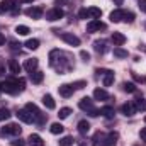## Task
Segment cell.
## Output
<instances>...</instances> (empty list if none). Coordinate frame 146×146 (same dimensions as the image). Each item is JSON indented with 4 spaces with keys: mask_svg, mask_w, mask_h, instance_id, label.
<instances>
[{
    "mask_svg": "<svg viewBox=\"0 0 146 146\" xmlns=\"http://www.w3.org/2000/svg\"><path fill=\"white\" fill-rule=\"evenodd\" d=\"M26 48H27V49H37V48H39V41H37V39H27Z\"/></svg>",
    "mask_w": 146,
    "mask_h": 146,
    "instance_id": "obj_30",
    "label": "cell"
},
{
    "mask_svg": "<svg viewBox=\"0 0 146 146\" xmlns=\"http://www.w3.org/2000/svg\"><path fill=\"white\" fill-rule=\"evenodd\" d=\"M26 110H29V112H31V114L34 115V119L41 115V112H39V109H37L36 104H31V102H29V104H26Z\"/></svg>",
    "mask_w": 146,
    "mask_h": 146,
    "instance_id": "obj_23",
    "label": "cell"
},
{
    "mask_svg": "<svg viewBox=\"0 0 146 146\" xmlns=\"http://www.w3.org/2000/svg\"><path fill=\"white\" fill-rule=\"evenodd\" d=\"M78 131H80V134H87L90 131V124L87 121H80L78 122Z\"/></svg>",
    "mask_w": 146,
    "mask_h": 146,
    "instance_id": "obj_25",
    "label": "cell"
},
{
    "mask_svg": "<svg viewBox=\"0 0 146 146\" xmlns=\"http://www.w3.org/2000/svg\"><path fill=\"white\" fill-rule=\"evenodd\" d=\"M2 44H5V37L0 34V46H2Z\"/></svg>",
    "mask_w": 146,
    "mask_h": 146,
    "instance_id": "obj_45",
    "label": "cell"
},
{
    "mask_svg": "<svg viewBox=\"0 0 146 146\" xmlns=\"http://www.w3.org/2000/svg\"><path fill=\"white\" fill-rule=\"evenodd\" d=\"M63 126L60 124V122H54V124H51V127H49V131H51V134H61L63 133Z\"/></svg>",
    "mask_w": 146,
    "mask_h": 146,
    "instance_id": "obj_26",
    "label": "cell"
},
{
    "mask_svg": "<svg viewBox=\"0 0 146 146\" xmlns=\"http://www.w3.org/2000/svg\"><path fill=\"white\" fill-rule=\"evenodd\" d=\"M110 39H112V42H114L115 46H122V44L126 42V36L121 34V33H112Z\"/></svg>",
    "mask_w": 146,
    "mask_h": 146,
    "instance_id": "obj_12",
    "label": "cell"
},
{
    "mask_svg": "<svg viewBox=\"0 0 146 146\" xmlns=\"http://www.w3.org/2000/svg\"><path fill=\"white\" fill-rule=\"evenodd\" d=\"M0 92L10 94V95H15L17 92H21L19 87H17V80H15V78H10V80L2 82V83H0Z\"/></svg>",
    "mask_w": 146,
    "mask_h": 146,
    "instance_id": "obj_1",
    "label": "cell"
},
{
    "mask_svg": "<svg viewBox=\"0 0 146 146\" xmlns=\"http://www.w3.org/2000/svg\"><path fill=\"white\" fill-rule=\"evenodd\" d=\"M122 2H124V0H114V3H115V5H122Z\"/></svg>",
    "mask_w": 146,
    "mask_h": 146,
    "instance_id": "obj_46",
    "label": "cell"
},
{
    "mask_svg": "<svg viewBox=\"0 0 146 146\" xmlns=\"http://www.w3.org/2000/svg\"><path fill=\"white\" fill-rule=\"evenodd\" d=\"M63 15H65V12H63L61 9H58V7H56V9H51V10L46 14V19L53 22V21H58V19H61Z\"/></svg>",
    "mask_w": 146,
    "mask_h": 146,
    "instance_id": "obj_6",
    "label": "cell"
},
{
    "mask_svg": "<svg viewBox=\"0 0 146 146\" xmlns=\"http://www.w3.org/2000/svg\"><path fill=\"white\" fill-rule=\"evenodd\" d=\"M106 76H104V85L106 87H110L112 83H114V72H110V70H106L104 73Z\"/></svg>",
    "mask_w": 146,
    "mask_h": 146,
    "instance_id": "obj_21",
    "label": "cell"
},
{
    "mask_svg": "<svg viewBox=\"0 0 146 146\" xmlns=\"http://www.w3.org/2000/svg\"><path fill=\"white\" fill-rule=\"evenodd\" d=\"M80 56H82V60H83L85 63H88V61H90V54H88L87 51H80Z\"/></svg>",
    "mask_w": 146,
    "mask_h": 146,
    "instance_id": "obj_37",
    "label": "cell"
},
{
    "mask_svg": "<svg viewBox=\"0 0 146 146\" xmlns=\"http://www.w3.org/2000/svg\"><path fill=\"white\" fill-rule=\"evenodd\" d=\"M5 10H3V7H2V3H0V14H3Z\"/></svg>",
    "mask_w": 146,
    "mask_h": 146,
    "instance_id": "obj_47",
    "label": "cell"
},
{
    "mask_svg": "<svg viewBox=\"0 0 146 146\" xmlns=\"http://www.w3.org/2000/svg\"><path fill=\"white\" fill-rule=\"evenodd\" d=\"M139 136H141V139H143V141H146V127H143V129H141Z\"/></svg>",
    "mask_w": 146,
    "mask_h": 146,
    "instance_id": "obj_43",
    "label": "cell"
},
{
    "mask_svg": "<svg viewBox=\"0 0 146 146\" xmlns=\"http://www.w3.org/2000/svg\"><path fill=\"white\" fill-rule=\"evenodd\" d=\"M139 10L146 14V0H139Z\"/></svg>",
    "mask_w": 146,
    "mask_h": 146,
    "instance_id": "obj_41",
    "label": "cell"
},
{
    "mask_svg": "<svg viewBox=\"0 0 146 146\" xmlns=\"http://www.w3.org/2000/svg\"><path fill=\"white\" fill-rule=\"evenodd\" d=\"M133 78H134L136 82H141V83L146 82V76H141V75H138V73H133Z\"/></svg>",
    "mask_w": 146,
    "mask_h": 146,
    "instance_id": "obj_38",
    "label": "cell"
},
{
    "mask_svg": "<svg viewBox=\"0 0 146 146\" xmlns=\"http://www.w3.org/2000/svg\"><path fill=\"white\" fill-rule=\"evenodd\" d=\"M42 104H44V106H46L49 110H53L54 107H56V102L53 100V97H51L49 94H46V95L42 97Z\"/></svg>",
    "mask_w": 146,
    "mask_h": 146,
    "instance_id": "obj_17",
    "label": "cell"
},
{
    "mask_svg": "<svg viewBox=\"0 0 146 146\" xmlns=\"http://www.w3.org/2000/svg\"><path fill=\"white\" fill-rule=\"evenodd\" d=\"M3 73H5V63H3V61H0V76H2Z\"/></svg>",
    "mask_w": 146,
    "mask_h": 146,
    "instance_id": "obj_44",
    "label": "cell"
},
{
    "mask_svg": "<svg viewBox=\"0 0 146 146\" xmlns=\"http://www.w3.org/2000/svg\"><path fill=\"white\" fill-rule=\"evenodd\" d=\"M60 37H61L66 44H70V46H80V39L75 36V34H72V33H61Z\"/></svg>",
    "mask_w": 146,
    "mask_h": 146,
    "instance_id": "obj_4",
    "label": "cell"
},
{
    "mask_svg": "<svg viewBox=\"0 0 146 146\" xmlns=\"http://www.w3.org/2000/svg\"><path fill=\"white\" fill-rule=\"evenodd\" d=\"M10 145H12V146H26V141H24V139H21V138H15L14 141H10Z\"/></svg>",
    "mask_w": 146,
    "mask_h": 146,
    "instance_id": "obj_36",
    "label": "cell"
},
{
    "mask_svg": "<svg viewBox=\"0 0 146 146\" xmlns=\"http://www.w3.org/2000/svg\"><path fill=\"white\" fill-rule=\"evenodd\" d=\"M15 33H17L19 36H27L31 31H29V27H27V26H17V27H15Z\"/></svg>",
    "mask_w": 146,
    "mask_h": 146,
    "instance_id": "obj_28",
    "label": "cell"
},
{
    "mask_svg": "<svg viewBox=\"0 0 146 146\" xmlns=\"http://www.w3.org/2000/svg\"><path fill=\"white\" fill-rule=\"evenodd\" d=\"M94 99L95 100H107L109 99V94L104 88H95L94 90Z\"/></svg>",
    "mask_w": 146,
    "mask_h": 146,
    "instance_id": "obj_14",
    "label": "cell"
},
{
    "mask_svg": "<svg viewBox=\"0 0 146 146\" xmlns=\"http://www.w3.org/2000/svg\"><path fill=\"white\" fill-rule=\"evenodd\" d=\"M26 15L31 17V19H41L42 9L41 7H29V9H26Z\"/></svg>",
    "mask_w": 146,
    "mask_h": 146,
    "instance_id": "obj_7",
    "label": "cell"
},
{
    "mask_svg": "<svg viewBox=\"0 0 146 146\" xmlns=\"http://www.w3.org/2000/svg\"><path fill=\"white\" fill-rule=\"evenodd\" d=\"M58 92H60V95H61V97L68 99V97H72V95H73V85H68V83H65V85H60Z\"/></svg>",
    "mask_w": 146,
    "mask_h": 146,
    "instance_id": "obj_8",
    "label": "cell"
},
{
    "mask_svg": "<svg viewBox=\"0 0 146 146\" xmlns=\"http://www.w3.org/2000/svg\"><path fill=\"white\" fill-rule=\"evenodd\" d=\"M37 65H39L37 58H31V60H26V63H24V68H26L29 73H33V72H36Z\"/></svg>",
    "mask_w": 146,
    "mask_h": 146,
    "instance_id": "obj_11",
    "label": "cell"
},
{
    "mask_svg": "<svg viewBox=\"0 0 146 146\" xmlns=\"http://www.w3.org/2000/svg\"><path fill=\"white\" fill-rule=\"evenodd\" d=\"M114 54L117 58H127V51L122 49V48H114Z\"/></svg>",
    "mask_w": 146,
    "mask_h": 146,
    "instance_id": "obj_32",
    "label": "cell"
},
{
    "mask_svg": "<svg viewBox=\"0 0 146 146\" xmlns=\"http://www.w3.org/2000/svg\"><path fill=\"white\" fill-rule=\"evenodd\" d=\"M70 114H72V109L70 107H63V109H60V112H58V117L60 119H66Z\"/></svg>",
    "mask_w": 146,
    "mask_h": 146,
    "instance_id": "obj_31",
    "label": "cell"
},
{
    "mask_svg": "<svg viewBox=\"0 0 146 146\" xmlns=\"http://www.w3.org/2000/svg\"><path fill=\"white\" fill-rule=\"evenodd\" d=\"M17 119L19 121H22V122H26V124H31V122H34L36 119H34V115L29 112V110H26V109H21V110H17Z\"/></svg>",
    "mask_w": 146,
    "mask_h": 146,
    "instance_id": "obj_3",
    "label": "cell"
},
{
    "mask_svg": "<svg viewBox=\"0 0 146 146\" xmlns=\"http://www.w3.org/2000/svg\"><path fill=\"white\" fill-rule=\"evenodd\" d=\"M145 122H146V115H145Z\"/></svg>",
    "mask_w": 146,
    "mask_h": 146,
    "instance_id": "obj_49",
    "label": "cell"
},
{
    "mask_svg": "<svg viewBox=\"0 0 146 146\" xmlns=\"http://www.w3.org/2000/svg\"><path fill=\"white\" fill-rule=\"evenodd\" d=\"M27 143H29V146H44V141H42V138L39 134H31Z\"/></svg>",
    "mask_w": 146,
    "mask_h": 146,
    "instance_id": "obj_13",
    "label": "cell"
},
{
    "mask_svg": "<svg viewBox=\"0 0 146 146\" xmlns=\"http://www.w3.org/2000/svg\"><path fill=\"white\" fill-rule=\"evenodd\" d=\"M121 110H122V114H124L126 117H131V115H134V114H136V107H134V104H133V102L124 104V106L121 107Z\"/></svg>",
    "mask_w": 146,
    "mask_h": 146,
    "instance_id": "obj_9",
    "label": "cell"
},
{
    "mask_svg": "<svg viewBox=\"0 0 146 146\" xmlns=\"http://www.w3.org/2000/svg\"><path fill=\"white\" fill-rule=\"evenodd\" d=\"M94 49H95L97 53H106V51H107L106 41H95V42H94Z\"/></svg>",
    "mask_w": 146,
    "mask_h": 146,
    "instance_id": "obj_22",
    "label": "cell"
},
{
    "mask_svg": "<svg viewBox=\"0 0 146 146\" xmlns=\"http://www.w3.org/2000/svg\"><path fill=\"white\" fill-rule=\"evenodd\" d=\"M100 114L104 115V117H107V119H112L114 117V107H110V106H104L102 109H100Z\"/></svg>",
    "mask_w": 146,
    "mask_h": 146,
    "instance_id": "obj_20",
    "label": "cell"
},
{
    "mask_svg": "<svg viewBox=\"0 0 146 146\" xmlns=\"http://www.w3.org/2000/svg\"><path fill=\"white\" fill-rule=\"evenodd\" d=\"M122 14H124V10L115 9L114 12H110V21H112V22H121V21H122Z\"/></svg>",
    "mask_w": 146,
    "mask_h": 146,
    "instance_id": "obj_19",
    "label": "cell"
},
{
    "mask_svg": "<svg viewBox=\"0 0 146 146\" xmlns=\"http://www.w3.org/2000/svg\"><path fill=\"white\" fill-rule=\"evenodd\" d=\"M117 138H119V134H117V133H109V134H107V138H106V141H104L102 145H104V146H115Z\"/></svg>",
    "mask_w": 146,
    "mask_h": 146,
    "instance_id": "obj_15",
    "label": "cell"
},
{
    "mask_svg": "<svg viewBox=\"0 0 146 146\" xmlns=\"http://www.w3.org/2000/svg\"><path fill=\"white\" fill-rule=\"evenodd\" d=\"M22 2H33V0H22Z\"/></svg>",
    "mask_w": 146,
    "mask_h": 146,
    "instance_id": "obj_48",
    "label": "cell"
},
{
    "mask_svg": "<svg viewBox=\"0 0 146 146\" xmlns=\"http://www.w3.org/2000/svg\"><path fill=\"white\" fill-rule=\"evenodd\" d=\"M10 115H12V114H10V110L9 109H5V107L0 109V121H7Z\"/></svg>",
    "mask_w": 146,
    "mask_h": 146,
    "instance_id": "obj_34",
    "label": "cell"
},
{
    "mask_svg": "<svg viewBox=\"0 0 146 146\" xmlns=\"http://www.w3.org/2000/svg\"><path fill=\"white\" fill-rule=\"evenodd\" d=\"M78 107H80L82 110H87V112H88L90 109H94V102H92V99H88V97H83V99L78 102Z\"/></svg>",
    "mask_w": 146,
    "mask_h": 146,
    "instance_id": "obj_10",
    "label": "cell"
},
{
    "mask_svg": "<svg viewBox=\"0 0 146 146\" xmlns=\"http://www.w3.org/2000/svg\"><path fill=\"white\" fill-rule=\"evenodd\" d=\"M88 115H90V117H97V115H100V110L99 109H90L88 110Z\"/></svg>",
    "mask_w": 146,
    "mask_h": 146,
    "instance_id": "obj_39",
    "label": "cell"
},
{
    "mask_svg": "<svg viewBox=\"0 0 146 146\" xmlns=\"http://www.w3.org/2000/svg\"><path fill=\"white\" fill-rule=\"evenodd\" d=\"M29 78H31V82H33V83L39 85V83H41V82L44 80V73H42V72H33Z\"/></svg>",
    "mask_w": 146,
    "mask_h": 146,
    "instance_id": "obj_18",
    "label": "cell"
},
{
    "mask_svg": "<svg viewBox=\"0 0 146 146\" xmlns=\"http://www.w3.org/2000/svg\"><path fill=\"white\" fill-rule=\"evenodd\" d=\"M60 146H73V138L72 136H65L60 139Z\"/></svg>",
    "mask_w": 146,
    "mask_h": 146,
    "instance_id": "obj_33",
    "label": "cell"
},
{
    "mask_svg": "<svg viewBox=\"0 0 146 146\" xmlns=\"http://www.w3.org/2000/svg\"><path fill=\"white\" fill-rule=\"evenodd\" d=\"M100 29H106V24L100 22V19H92L87 24V31L88 33H95V31H100Z\"/></svg>",
    "mask_w": 146,
    "mask_h": 146,
    "instance_id": "obj_5",
    "label": "cell"
},
{
    "mask_svg": "<svg viewBox=\"0 0 146 146\" xmlns=\"http://www.w3.org/2000/svg\"><path fill=\"white\" fill-rule=\"evenodd\" d=\"M7 65H9V68H10V72L12 73H21V65H19L15 60H9Z\"/></svg>",
    "mask_w": 146,
    "mask_h": 146,
    "instance_id": "obj_24",
    "label": "cell"
},
{
    "mask_svg": "<svg viewBox=\"0 0 146 146\" xmlns=\"http://www.w3.org/2000/svg\"><path fill=\"white\" fill-rule=\"evenodd\" d=\"M134 107H136V110H143V112H145V110H146V100L143 99V97L136 99V102H134Z\"/></svg>",
    "mask_w": 146,
    "mask_h": 146,
    "instance_id": "obj_27",
    "label": "cell"
},
{
    "mask_svg": "<svg viewBox=\"0 0 146 146\" xmlns=\"http://www.w3.org/2000/svg\"><path fill=\"white\" fill-rule=\"evenodd\" d=\"M85 85H87V83H85L83 80H82V82H76V83H73V87H75V88H83Z\"/></svg>",
    "mask_w": 146,
    "mask_h": 146,
    "instance_id": "obj_42",
    "label": "cell"
},
{
    "mask_svg": "<svg viewBox=\"0 0 146 146\" xmlns=\"http://www.w3.org/2000/svg\"><path fill=\"white\" fill-rule=\"evenodd\" d=\"M87 14H88V19H99L102 15V10L99 7H88L87 9Z\"/></svg>",
    "mask_w": 146,
    "mask_h": 146,
    "instance_id": "obj_16",
    "label": "cell"
},
{
    "mask_svg": "<svg viewBox=\"0 0 146 146\" xmlns=\"http://www.w3.org/2000/svg\"><path fill=\"white\" fill-rule=\"evenodd\" d=\"M24 85H26V80H24V78H19V80H17V87H19L21 92L24 90Z\"/></svg>",
    "mask_w": 146,
    "mask_h": 146,
    "instance_id": "obj_40",
    "label": "cell"
},
{
    "mask_svg": "<svg viewBox=\"0 0 146 146\" xmlns=\"http://www.w3.org/2000/svg\"><path fill=\"white\" fill-rule=\"evenodd\" d=\"M22 133V127L19 124H7L0 129V136L5 138V136H21Z\"/></svg>",
    "mask_w": 146,
    "mask_h": 146,
    "instance_id": "obj_2",
    "label": "cell"
},
{
    "mask_svg": "<svg viewBox=\"0 0 146 146\" xmlns=\"http://www.w3.org/2000/svg\"><path fill=\"white\" fill-rule=\"evenodd\" d=\"M122 88H124V92H127V94H134V92H136V85L131 83V82H126V83L122 85Z\"/></svg>",
    "mask_w": 146,
    "mask_h": 146,
    "instance_id": "obj_29",
    "label": "cell"
},
{
    "mask_svg": "<svg viewBox=\"0 0 146 146\" xmlns=\"http://www.w3.org/2000/svg\"><path fill=\"white\" fill-rule=\"evenodd\" d=\"M122 21L131 24V22L134 21V14H133V12H126V10H124V14H122Z\"/></svg>",
    "mask_w": 146,
    "mask_h": 146,
    "instance_id": "obj_35",
    "label": "cell"
}]
</instances>
